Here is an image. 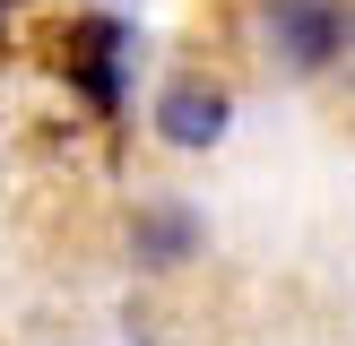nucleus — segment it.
Listing matches in <instances>:
<instances>
[{
	"instance_id": "1",
	"label": "nucleus",
	"mask_w": 355,
	"mask_h": 346,
	"mask_svg": "<svg viewBox=\"0 0 355 346\" xmlns=\"http://www.w3.org/2000/svg\"><path fill=\"white\" fill-rule=\"evenodd\" d=\"M260 44H269L277 69L321 78L329 61L355 52V9L347 0H260Z\"/></svg>"
},
{
	"instance_id": "2",
	"label": "nucleus",
	"mask_w": 355,
	"mask_h": 346,
	"mask_svg": "<svg viewBox=\"0 0 355 346\" xmlns=\"http://www.w3.org/2000/svg\"><path fill=\"white\" fill-rule=\"evenodd\" d=\"M225 121H234V95H225L217 78H200V69H191V78H173L165 95H156V138H165V147H217L225 138Z\"/></svg>"
},
{
	"instance_id": "3",
	"label": "nucleus",
	"mask_w": 355,
	"mask_h": 346,
	"mask_svg": "<svg viewBox=\"0 0 355 346\" xmlns=\"http://www.w3.org/2000/svg\"><path fill=\"white\" fill-rule=\"evenodd\" d=\"M121 61H130V26H121V17H87V26H69V78L87 86L96 113H121Z\"/></svg>"
},
{
	"instance_id": "4",
	"label": "nucleus",
	"mask_w": 355,
	"mask_h": 346,
	"mask_svg": "<svg viewBox=\"0 0 355 346\" xmlns=\"http://www.w3.org/2000/svg\"><path fill=\"white\" fill-rule=\"evenodd\" d=\"M130 242H139V260H148V268H182L191 251H200V217H191V208H148V217L130 225Z\"/></svg>"
}]
</instances>
